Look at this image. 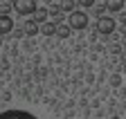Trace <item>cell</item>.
Segmentation results:
<instances>
[{
	"label": "cell",
	"instance_id": "obj_12",
	"mask_svg": "<svg viewBox=\"0 0 126 119\" xmlns=\"http://www.w3.org/2000/svg\"><path fill=\"white\" fill-rule=\"evenodd\" d=\"M94 2L97 0H77V7L79 9H90V7H94Z\"/></svg>",
	"mask_w": 126,
	"mask_h": 119
},
{
	"label": "cell",
	"instance_id": "obj_10",
	"mask_svg": "<svg viewBox=\"0 0 126 119\" xmlns=\"http://www.w3.org/2000/svg\"><path fill=\"white\" fill-rule=\"evenodd\" d=\"M70 34H72L70 25H56V36H61V38H70Z\"/></svg>",
	"mask_w": 126,
	"mask_h": 119
},
{
	"label": "cell",
	"instance_id": "obj_5",
	"mask_svg": "<svg viewBox=\"0 0 126 119\" xmlns=\"http://www.w3.org/2000/svg\"><path fill=\"white\" fill-rule=\"evenodd\" d=\"M124 7H126V0H106L104 2V9L110 13H119Z\"/></svg>",
	"mask_w": 126,
	"mask_h": 119
},
{
	"label": "cell",
	"instance_id": "obj_13",
	"mask_svg": "<svg viewBox=\"0 0 126 119\" xmlns=\"http://www.w3.org/2000/svg\"><path fill=\"white\" fill-rule=\"evenodd\" d=\"M110 85H113V88L122 85V77H119V74H113V77H110Z\"/></svg>",
	"mask_w": 126,
	"mask_h": 119
},
{
	"label": "cell",
	"instance_id": "obj_2",
	"mask_svg": "<svg viewBox=\"0 0 126 119\" xmlns=\"http://www.w3.org/2000/svg\"><path fill=\"white\" fill-rule=\"evenodd\" d=\"M94 27H97V32H99L101 36H110V34L117 29V20H115L113 16H99Z\"/></svg>",
	"mask_w": 126,
	"mask_h": 119
},
{
	"label": "cell",
	"instance_id": "obj_1",
	"mask_svg": "<svg viewBox=\"0 0 126 119\" xmlns=\"http://www.w3.org/2000/svg\"><path fill=\"white\" fill-rule=\"evenodd\" d=\"M68 25H70V29H86L88 27V13L86 11H79V9H72L70 11V18H68Z\"/></svg>",
	"mask_w": 126,
	"mask_h": 119
},
{
	"label": "cell",
	"instance_id": "obj_8",
	"mask_svg": "<svg viewBox=\"0 0 126 119\" xmlns=\"http://www.w3.org/2000/svg\"><path fill=\"white\" fill-rule=\"evenodd\" d=\"M23 34H25V36H36V34H38V25L32 20V18H27L25 25H23Z\"/></svg>",
	"mask_w": 126,
	"mask_h": 119
},
{
	"label": "cell",
	"instance_id": "obj_7",
	"mask_svg": "<svg viewBox=\"0 0 126 119\" xmlns=\"http://www.w3.org/2000/svg\"><path fill=\"white\" fill-rule=\"evenodd\" d=\"M38 34H43V36H54L56 34V23H52V20L41 23L38 25Z\"/></svg>",
	"mask_w": 126,
	"mask_h": 119
},
{
	"label": "cell",
	"instance_id": "obj_9",
	"mask_svg": "<svg viewBox=\"0 0 126 119\" xmlns=\"http://www.w3.org/2000/svg\"><path fill=\"white\" fill-rule=\"evenodd\" d=\"M47 16H50V13H47V9H34V13H32V20H34L36 25H41V23H45L47 20Z\"/></svg>",
	"mask_w": 126,
	"mask_h": 119
},
{
	"label": "cell",
	"instance_id": "obj_14",
	"mask_svg": "<svg viewBox=\"0 0 126 119\" xmlns=\"http://www.w3.org/2000/svg\"><path fill=\"white\" fill-rule=\"evenodd\" d=\"M117 29H119V32H122V34H124V36H126V20H124V23H122V25H119V27H117Z\"/></svg>",
	"mask_w": 126,
	"mask_h": 119
},
{
	"label": "cell",
	"instance_id": "obj_6",
	"mask_svg": "<svg viewBox=\"0 0 126 119\" xmlns=\"http://www.w3.org/2000/svg\"><path fill=\"white\" fill-rule=\"evenodd\" d=\"M9 32H14V20L7 16V13H0V36H5Z\"/></svg>",
	"mask_w": 126,
	"mask_h": 119
},
{
	"label": "cell",
	"instance_id": "obj_15",
	"mask_svg": "<svg viewBox=\"0 0 126 119\" xmlns=\"http://www.w3.org/2000/svg\"><path fill=\"white\" fill-rule=\"evenodd\" d=\"M124 97H126V85H124Z\"/></svg>",
	"mask_w": 126,
	"mask_h": 119
},
{
	"label": "cell",
	"instance_id": "obj_3",
	"mask_svg": "<svg viewBox=\"0 0 126 119\" xmlns=\"http://www.w3.org/2000/svg\"><path fill=\"white\" fill-rule=\"evenodd\" d=\"M11 7H14L16 13H20V16L29 18L32 13H34V9H36V0H14Z\"/></svg>",
	"mask_w": 126,
	"mask_h": 119
},
{
	"label": "cell",
	"instance_id": "obj_17",
	"mask_svg": "<svg viewBox=\"0 0 126 119\" xmlns=\"http://www.w3.org/2000/svg\"><path fill=\"white\" fill-rule=\"evenodd\" d=\"M115 119H119V117H115Z\"/></svg>",
	"mask_w": 126,
	"mask_h": 119
},
{
	"label": "cell",
	"instance_id": "obj_11",
	"mask_svg": "<svg viewBox=\"0 0 126 119\" xmlns=\"http://www.w3.org/2000/svg\"><path fill=\"white\" fill-rule=\"evenodd\" d=\"M59 7H61V11H72V9H77V0H61L59 2Z\"/></svg>",
	"mask_w": 126,
	"mask_h": 119
},
{
	"label": "cell",
	"instance_id": "obj_16",
	"mask_svg": "<svg viewBox=\"0 0 126 119\" xmlns=\"http://www.w3.org/2000/svg\"><path fill=\"white\" fill-rule=\"evenodd\" d=\"M124 74H126V63H124Z\"/></svg>",
	"mask_w": 126,
	"mask_h": 119
},
{
	"label": "cell",
	"instance_id": "obj_4",
	"mask_svg": "<svg viewBox=\"0 0 126 119\" xmlns=\"http://www.w3.org/2000/svg\"><path fill=\"white\" fill-rule=\"evenodd\" d=\"M0 119H38V117H34V115H32V112H27V110L11 108V110L0 112Z\"/></svg>",
	"mask_w": 126,
	"mask_h": 119
}]
</instances>
